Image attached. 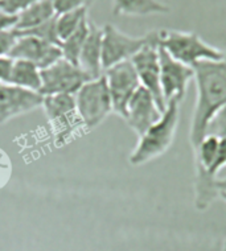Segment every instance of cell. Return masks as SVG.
Listing matches in <instances>:
<instances>
[{"label": "cell", "instance_id": "cell-19", "mask_svg": "<svg viewBox=\"0 0 226 251\" xmlns=\"http://www.w3.org/2000/svg\"><path fill=\"white\" fill-rule=\"evenodd\" d=\"M89 23H90V20L87 19L86 22H83L82 25L79 26L73 35L69 36L64 41H61V45H60L62 58H65L66 61H69L74 65H78L79 54H81L83 44H85V40H86L87 33H89Z\"/></svg>", "mask_w": 226, "mask_h": 251}, {"label": "cell", "instance_id": "cell-12", "mask_svg": "<svg viewBox=\"0 0 226 251\" xmlns=\"http://www.w3.org/2000/svg\"><path fill=\"white\" fill-rule=\"evenodd\" d=\"M13 60L33 62L40 69H45L62 58L61 48L33 36L19 35L9 56Z\"/></svg>", "mask_w": 226, "mask_h": 251}, {"label": "cell", "instance_id": "cell-8", "mask_svg": "<svg viewBox=\"0 0 226 251\" xmlns=\"http://www.w3.org/2000/svg\"><path fill=\"white\" fill-rule=\"evenodd\" d=\"M113 102V113L125 119L127 104L140 87L139 78L132 62L125 61L103 72Z\"/></svg>", "mask_w": 226, "mask_h": 251}, {"label": "cell", "instance_id": "cell-22", "mask_svg": "<svg viewBox=\"0 0 226 251\" xmlns=\"http://www.w3.org/2000/svg\"><path fill=\"white\" fill-rule=\"evenodd\" d=\"M225 168H226V139L220 138L217 155H216V159H214L212 167L208 169L206 176L210 178H214V180H217V176L220 175V172L224 171Z\"/></svg>", "mask_w": 226, "mask_h": 251}, {"label": "cell", "instance_id": "cell-14", "mask_svg": "<svg viewBox=\"0 0 226 251\" xmlns=\"http://www.w3.org/2000/svg\"><path fill=\"white\" fill-rule=\"evenodd\" d=\"M102 39H103V29L93 22L89 23V33L79 54L78 66L89 75L90 79H96L103 75Z\"/></svg>", "mask_w": 226, "mask_h": 251}, {"label": "cell", "instance_id": "cell-5", "mask_svg": "<svg viewBox=\"0 0 226 251\" xmlns=\"http://www.w3.org/2000/svg\"><path fill=\"white\" fill-rule=\"evenodd\" d=\"M41 107L48 117L57 147L66 146L83 127L72 94L44 97Z\"/></svg>", "mask_w": 226, "mask_h": 251}, {"label": "cell", "instance_id": "cell-30", "mask_svg": "<svg viewBox=\"0 0 226 251\" xmlns=\"http://www.w3.org/2000/svg\"><path fill=\"white\" fill-rule=\"evenodd\" d=\"M222 251H226V239H225V243H224V249H222Z\"/></svg>", "mask_w": 226, "mask_h": 251}, {"label": "cell", "instance_id": "cell-23", "mask_svg": "<svg viewBox=\"0 0 226 251\" xmlns=\"http://www.w3.org/2000/svg\"><path fill=\"white\" fill-rule=\"evenodd\" d=\"M94 1L96 0H53V4H54L56 13L60 15V13L69 12V11H74V9H89V7H92Z\"/></svg>", "mask_w": 226, "mask_h": 251}, {"label": "cell", "instance_id": "cell-17", "mask_svg": "<svg viewBox=\"0 0 226 251\" xmlns=\"http://www.w3.org/2000/svg\"><path fill=\"white\" fill-rule=\"evenodd\" d=\"M8 83L15 86L40 91L41 87V69L33 62L25 60H13L12 70Z\"/></svg>", "mask_w": 226, "mask_h": 251}, {"label": "cell", "instance_id": "cell-3", "mask_svg": "<svg viewBox=\"0 0 226 251\" xmlns=\"http://www.w3.org/2000/svg\"><path fill=\"white\" fill-rule=\"evenodd\" d=\"M159 45L175 60L193 68L202 61H218L224 58L225 50L205 43L193 32H181L175 29L160 30Z\"/></svg>", "mask_w": 226, "mask_h": 251}, {"label": "cell", "instance_id": "cell-9", "mask_svg": "<svg viewBox=\"0 0 226 251\" xmlns=\"http://www.w3.org/2000/svg\"><path fill=\"white\" fill-rule=\"evenodd\" d=\"M159 58H160V82L163 98L165 104L170 100L181 102L187 94L188 85L195 79V70L191 66L181 64L180 61L171 57L159 45Z\"/></svg>", "mask_w": 226, "mask_h": 251}, {"label": "cell", "instance_id": "cell-11", "mask_svg": "<svg viewBox=\"0 0 226 251\" xmlns=\"http://www.w3.org/2000/svg\"><path fill=\"white\" fill-rule=\"evenodd\" d=\"M39 91L0 82V125L43 106Z\"/></svg>", "mask_w": 226, "mask_h": 251}, {"label": "cell", "instance_id": "cell-25", "mask_svg": "<svg viewBox=\"0 0 226 251\" xmlns=\"http://www.w3.org/2000/svg\"><path fill=\"white\" fill-rule=\"evenodd\" d=\"M18 39L19 32L15 28L0 30V57L9 56Z\"/></svg>", "mask_w": 226, "mask_h": 251}, {"label": "cell", "instance_id": "cell-24", "mask_svg": "<svg viewBox=\"0 0 226 251\" xmlns=\"http://www.w3.org/2000/svg\"><path fill=\"white\" fill-rule=\"evenodd\" d=\"M40 0H0V11L7 13V15H13L16 16L23 9L31 7Z\"/></svg>", "mask_w": 226, "mask_h": 251}, {"label": "cell", "instance_id": "cell-4", "mask_svg": "<svg viewBox=\"0 0 226 251\" xmlns=\"http://www.w3.org/2000/svg\"><path fill=\"white\" fill-rule=\"evenodd\" d=\"M75 107L83 128L93 130L113 113V102L104 75L90 79L74 94Z\"/></svg>", "mask_w": 226, "mask_h": 251}, {"label": "cell", "instance_id": "cell-21", "mask_svg": "<svg viewBox=\"0 0 226 251\" xmlns=\"http://www.w3.org/2000/svg\"><path fill=\"white\" fill-rule=\"evenodd\" d=\"M206 135H214L217 138L226 139V104H224L217 113L214 114L212 121L209 122Z\"/></svg>", "mask_w": 226, "mask_h": 251}, {"label": "cell", "instance_id": "cell-29", "mask_svg": "<svg viewBox=\"0 0 226 251\" xmlns=\"http://www.w3.org/2000/svg\"><path fill=\"white\" fill-rule=\"evenodd\" d=\"M218 197H220L222 201H225L226 202V192H220V193H218Z\"/></svg>", "mask_w": 226, "mask_h": 251}, {"label": "cell", "instance_id": "cell-26", "mask_svg": "<svg viewBox=\"0 0 226 251\" xmlns=\"http://www.w3.org/2000/svg\"><path fill=\"white\" fill-rule=\"evenodd\" d=\"M13 58L11 57H0V82L8 83L11 70H12Z\"/></svg>", "mask_w": 226, "mask_h": 251}, {"label": "cell", "instance_id": "cell-10", "mask_svg": "<svg viewBox=\"0 0 226 251\" xmlns=\"http://www.w3.org/2000/svg\"><path fill=\"white\" fill-rule=\"evenodd\" d=\"M131 62L139 78L140 86L151 93L153 100L163 113L167 104L163 98L160 82V58H159V41L146 45L136 53Z\"/></svg>", "mask_w": 226, "mask_h": 251}, {"label": "cell", "instance_id": "cell-27", "mask_svg": "<svg viewBox=\"0 0 226 251\" xmlns=\"http://www.w3.org/2000/svg\"><path fill=\"white\" fill-rule=\"evenodd\" d=\"M15 24H16V16L7 15V13L0 11V30L15 28Z\"/></svg>", "mask_w": 226, "mask_h": 251}, {"label": "cell", "instance_id": "cell-7", "mask_svg": "<svg viewBox=\"0 0 226 251\" xmlns=\"http://www.w3.org/2000/svg\"><path fill=\"white\" fill-rule=\"evenodd\" d=\"M87 81H90V78L78 65L61 58L53 65L41 69V87L39 93L43 97L57 94L74 96Z\"/></svg>", "mask_w": 226, "mask_h": 251}, {"label": "cell", "instance_id": "cell-16", "mask_svg": "<svg viewBox=\"0 0 226 251\" xmlns=\"http://www.w3.org/2000/svg\"><path fill=\"white\" fill-rule=\"evenodd\" d=\"M170 5L160 0H113L114 15L123 16H150L170 13Z\"/></svg>", "mask_w": 226, "mask_h": 251}, {"label": "cell", "instance_id": "cell-13", "mask_svg": "<svg viewBox=\"0 0 226 251\" xmlns=\"http://www.w3.org/2000/svg\"><path fill=\"white\" fill-rule=\"evenodd\" d=\"M160 115V108L151 93L140 86L127 104L125 121L131 130L140 138L155 122L159 121Z\"/></svg>", "mask_w": 226, "mask_h": 251}, {"label": "cell", "instance_id": "cell-20", "mask_svg": "<svg viewBox=\"0 0 226 251\" xmlns=\"http://www.w3.org/2000/svg\"><path fill=\"white\" fill-rule=\"evenodd\" d=\"M57 16V15H56ZM56 16L48 22L43 23L41 25L35 26L32 29L24 30V32H19V35H26V36H33V37H37L40 40H44L49 44H53V45H61V41L57 36L56 30Z\"/></svg>", "mask_w": 226, "mask_h": 251}, {"label": "cell", "instance_id": "cell-18", "mask_svg": "<svg viewBox=\"0 0 226 251\" xmlns=\"http://www.w3.org/2000/svg\"><path fill=\"white\" fill-rule=\"evenodd\" d=\"M87 8H79L60 13L56 16V30L60 41H64L72 36L87 20Z\"/></svg>", "mask_w": 226, "mask_h": 251}, {"label": "cell", "instance_id": "cell-1", "mask_svg": "<svg viewBox=\"0 0 226 251\" xmlns=\"http://www.w3.org/2000/svg\"><path fill=\"white\" fill-rule=\"evenodd\" d=\"M197 87L195 110L192 115L189 142L195 152L206 136L209 122L226 104V50L218 61H202L193 66Z\"/></svg>", "mask_w": 226, "mask_h": 251}, {"label": "cell", "instance_id": "cell-15", "mask_svg": "<svg viewBox=\"0 0 226 251\" xmlns=\"http://www.w3.org/2000/svg\"><path fill=\"white\" fill-rule=\"evenodd\" d=\"M56 15L53 0H40L16 15L15 29L19 32L32 29V28L41 25L43 23L53 19Z\"/></svg>", "mask_w": 226, "mask_h": 251}, {"label": "cell", "instance_id": "cell-2", "mask_svg": "<svg viewBox=\"0 0 226 251\" xmlns=\"http://www.w3.org/2000/svg\"><path fill=\"white\" fill-rule=\"evenodd\" d=\"M178 100H170L161 113L159 121L155 122L139 138V142L130 155V164L139 167L164 155L174 143L180 121Z\"/></svg>", "mask_w": 226, "mask_h": 251}, {"label": "cell", "instance_id": "cell-28", "mask_svg": "<svg viewBox=\"0 0 226 251\" xmlns=\"http://www.w3.org/2000/svg\"><path fill=\"white\" fill-rule=\"evenodd\" d=\"M216 188L218 189V192H226V177L217 178L216 180Z\"/></svg>", "mask_w": 226, "mask_h": 251}, {"label": "cell", "instance_id": "cell-6", "mask_svg": "<svg viewBox=\"0 0 226 251\" xmlns=\"http://www.w3.org/2000/svg\"><path fill=\"white\" fill-rule=\"evenodd\" d=\"M102 39V66L103 72L111 66L130 61L146 45L160 41V30H152L144 36H130L123 33L113 24H106Z\"/></svg>", "mask_w": 226, "mask_h": 251}]
</instances>
